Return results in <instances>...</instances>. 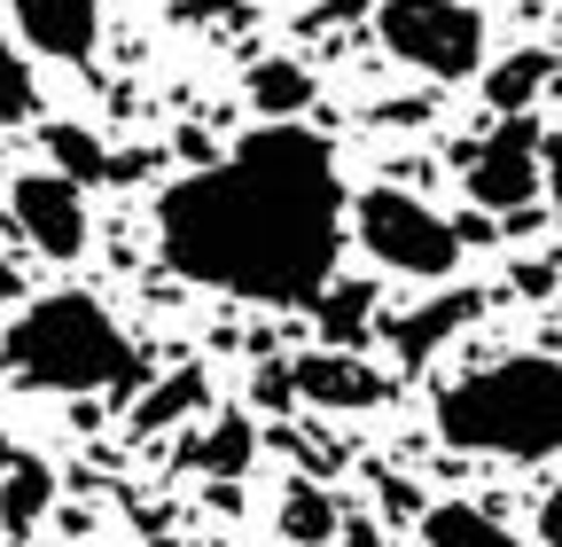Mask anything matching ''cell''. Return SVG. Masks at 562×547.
Returning <instances> with one entry per match:
<instances>
[{
	"label": "cell",
	"instance_id": "19",
	"mask_svg": "<svg viewBox=\"0 0 562 547\" xmlns=\"http://www.w3.org/2000/svg\"><path fill=\"white\" fill-rule=\"evenodd\" d=\"M188 406H203V376L195 368H180V376H165L149 399H140V415H133V431H165V423H180Z\"/></svg>",
	"mask_w": 562,
	"mask_h": 547
},
{
	"label": "cell",
	"instance_id": "1",
	"mask_svg": "<svg viewBox=\"0 0 562 547\" xmlns=\"http://www.w3.org/2000/svg\"><path fill=\"white\" fill-rule=\"evenodd\" d=\"M157 250L180 282L243 305H313L344 258V180L313 125L258 133L157 196Z\"/></svg>",
	"mask_w": 562,
	"mask_h": 547
},
{
	"label": "cell",
	"instance_id": "25",
	"mask_svg": "<svg viewBox=\"0 0 562 547\" xmlns=\"http://www.w3.org/2000/svg\"><path fill=\"white\" fill-rule=\"evenodd\" d=\"M0 203H9V172H0Z\"/></svg>",
	"mask_w": 562,
	"mask_h": 547
},
{
	"label": "cell",
	"instance_id": "12",
	"mask_svg": "<svg viewBox=\"0 0 562 547\" xmlns=\"http://www.w3.org/2000/svg\"><path fill=\"white\" fill-rule=\"evenodd\" d=\"M313 321H321V345L360 353L368 328H375V290H368V282H328V290L313 298Z\"/></svg>",
	"mask_w": 562,
	"mask_h": 547
},
{
	"label": "cell",
	"instance_id": "6",
	"mask_svg": "<svg viewBox=\"0 0 562 547\" xmlns=\"http://www.w3.org/2000/svg\"><path fill=\"white\" fill-rule=\"evenodd\" d=\"M461 180H469V203H484V212H524L547 188V133L531 118H501L461 157Z\"/></svg>",
	"mask_w": 562,
	"mask_h": 547
},
{
	"label": "cell",
	"instance_id": "2",
	"mask_svg": "<svg viewBox=\"0 0 562 547\" xmlns=\"http://www.w3.org/2000/svg\"><path fill=\"white\" fill-rule=\"evenodd\" d=\"M438 438L492 461H547L562 454V360L508 353L492 368H469L438 391Z\"/></svg>",
	"mask_w": 562,
	"mask_h": 547
},
{
	"label": "cell",
	"instance_id": "13",
	"mask_svg": "<svg viewBox=\"0 0 562 547\" xmlns=\"http://www.w3.org/2000/svg\"><path fill=\"white\" fill-rule=\"evenodd\" d=\"M547 79H554V55H547V47H516V55H501V63L484 71V102L501 110V118H524Z\"/></svg>",
	"mask_w": 562,
	"mask_h": 547
},
{
	"label": "cell",
	"instance_id": "7",
	"mask_svg": "<svg viewBox=\"0 0 562 547\" xmlns=\"http://www.w3.org/2000/svg\"><path fill=\"white\" fill-rule=\"evenodd\" d=\"M9 220H16V235H24L40 258H79L87 235H94V220H87V188L70 180V172H55V165L9 180Z\"/></svg>",
	"mask_w": 562,
	"mask_h": 547
},
{
	"label": "cell",
	"instance_id": "21",
	"mask_svg": "<svg viewBox=\"0 0 562 547\" xmlns=\"http://www.w3.org/2000/svg\"><path fill=\"white\" fill-rule=\"evenodd\" d=\"M290 399H297V376L266 360V368H258V406H290Z\"/></svg>",
	"mask_w": 562,
	"mask_h": 547
},
{
	"label": "cell",
	"instance_id": "11",
	"mask_svg": "<svg viewBox=\"0 0 562 547\" xmlns=\"http://www.w3.org/2000/svg\"><path fill=\"white\" fill-rule=\"evenodd\" d=\"M422 547H524V539L476 501H438L422 509Z\"/></svg>",
	"mask_w": 562,
	"mask_h": 547
},
{
	"label": "cell",
	"instance_id": "18",
	"mask_svg": "<svg viewBox=\"0 0 562 547\" xmlns=\"http://www.w3.org/2000/svg\"><path fill=\"white\" fill-rule=\"evenodd\" d=\"M250 461H258V431H250V415H220L211 423V438H203V469L211 477H250Z\"/></svg>",
	"mask_w": 562,
	"mask_h": 547
},
{
	"label": "cell",
	"instance_id": "14",
	"mask_svg": "<svg viewBox=\"0 0 562 547\" xmlns=\"http://www.w3.org/2000/svg\"><path fill=\"white\" fill-rule=\"evenodd\" d=\"M47 509H55V469L47 461H9V477H0V532L32 539V524H47Z\"/></svg>",
	"mask_w": 562,
	"mask_h": 547
},
{
	"label": "cell",
	"instance_id": "3",
	"mask_svg": "<svg viewBox=\"0 0 562 547\" xmlns=\"http://www.w3.org/2000/svg\"><path fill=\"white\" fill-rule=\"evenodd\" d=\"M0 368L32 391H63V399H87V391H133L140 383V353L133 336L110 321L102 298L87 290H55L32 298L9 336H0Z\"/></svg>",
	"mask_w": 562,
	"mask_h": 547
},
{
	"label": "cell",
	"instance_id": "16",
	"mask_svg": "<svg viewBox=\"0 0 562 547\" xmlns=\"http://www.w3.org/2000/svg\"><path fill=\"white\" fill-rule=\"evenodd\" d=\"M250 102H258L266 118H305L313 71H305V63H290V55H266L258 71H250Z\"/></svg>",
	"mask_w": 562,
	"mask_h": 547
},
{
	"label": "cell",
	"instance_id": "8",
	"mask_svg": "<svg viewBox=\"0 0 562 547\" xmlns=\"http://www.w3.org/2000/svg\"><path fill=\"white\" fill-rule=\"evenodd\" d=\"M290 376H297V399L321 406V415H368V406H383V391H391L360 353H336V345L290 360Z\"/></svg>",
	"mask_w": 562,
	"mask_h": 547
},
{
	"label": "cell",
	"instance_id": "23",
	"mask_svg": "<svg viewBox=\"0 0 562 547\" xmlns=\"http://www.w3.org/2000/svg\"><path fill=\"white\" fill-rule=\"evenodd\" d=\"M547 196H554V212H562V142H547Z\"/></svg>",
	"mask_w": 562,
	"mask_h": 547
},
{
	"label": "cell",
	"instance_id": "20",
	"mask_svg": "<svg viewBox=\"0 0 562 547\" xmlns=\"http://www.w3.org/2000/svg\"><path fill=\"white\" fill-rule=\"evenodd\" d=\"M40 110V94H32V63L16 55V40L0 32V125H24Z\"/></svg>",
	"mask_w": 562,
	"mask_h": 547
},
{
	"label": "cell",
	"instance_id": "15",
	"mask_svg": "<svg viewBox=\"0 0 562 547\" xmlns=\"http://www.w3.org/2000/svg\"><path fill=\"white\" fill-rule=\"evenodd\" d=\"M336 524H344V509L313 477H297V485L281 493V547H321V539H336Z\"/></svg>",
	"mask_w": 562,
	"mask_h": 547
},
{
	"label": "cell",
	"instance_id": "17",
	"mask_svg": "<svg viewBox=\"0 0 562 547\" xmlns=\"http://www.w3.org/2000/svg\"><path fill=\"white\" fill-rule=\"evenodd\" d=\"M47 165H55V172H70V180L87 188V180H110V165H117V157L94 142L87 125H47Z\"/></svg>",
	"mask_w": 562,
	"mask_h": 547
},
{
	"label": "cell",
	"instance_id": "9",
	"mask_svg": "<svg viewBox=\"0 0 562 547\" xmlns=\"http://www.w3.org/2000/svg\"><path fill=\"white\" fill-rule=\"evenodd\" d=\"M9 16L47 63H87L102 40V0H9Z\"/></svg>",
	"mask_w": 562,
	"mask_h": 547
},
{
	"label": "cell",
	"instance_id": "5",
	"mask_svg": "<svg viewBox=\"0 0 562 547\" xmlns=\"http://www.w3.org/2000/svg\"><path fill=\"white\" fill-rule=\"evenodd\" d=\"M375 40L438 87L484 71V16L469 0H375Z\"/></svg>",
	"mask_w": 562,
	"mask_h": 547
},
{
	"label": "cell",
	"instance_id": "24",
	"mask_svg": "<svg viewBox=\"0 0 562 547\" xmlns=\"http://www.w3.org/2000/svg\"><path fill=\"white\" fill-rule=\"evenodd\" d=\"M16 298V258H9V243H0V305Z\"/></svg>",
	"mask_w": 562,
	"mask_h": 547
},
{
	"label": "cell",
	"instance_id": "10",
	"mask_svg": "<svg viewBox=\"0 0 562 547\" xmlns=\"http://www.w3.org/2000/svg\"><path fill=\"white\" fill-rule=\"evenodd\" d=\"M476 313H484V290H438V298H422V305H406V313L391 321V353H398L406 368H422V360H438Z\"/></svg>",
	"mask_w": 562,
	"mask_h": 547
},
{
	"label": "cell",
	"instance_id": "22",
	"mask_svg": "<svg viewBox=\"0 0 562 547\" xmlns=\"http://www.w3.org/2000/svg\"><path fill=\"white\" fill-rule=\"evenodd\" d=\"M539 539H547V547H562V485H554V493H547V509H539Z\"/></svg>",
	"mask_w": 562,
	"mask_h": 547
},
{
	"label": "cell",
	"instance_id": "4",
	"mask_svg": "<svg viewBox=\"0 0 562 547\" xmlns=\"http://www.w3.org/2000/svg\"><path fill=\"white\" fill-rule=\"evenodd\" d=\"M351 235H360V250L375 266L406 274V282H446L461 266V227L446 212H430L422 196H406V188H368L351 203Z\"/></svg>",
	"mask_w": 562,
	"mask_h": 547
}]
</instances>
